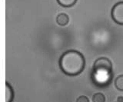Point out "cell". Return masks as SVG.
Listing matches in <instances>:
<instances>
[{
    "label": "cell",
    "mask_w": 123,
    "mask_h": 102,
    "mask_svg": "<svg viewBox=\"0 0 123 102\" xmlns=\"http://www.w3.org/2000/svg\"><path fill=\"white\" fill-rule=\"evenodd\" d=\"M14 98V91L9 83H6V102H12Z\"/></svg>",
    "instance_id": "obj_4"
},
{
    "label": "cell",
    "mask_w": 123,
    "mask_h": 102,
    "mask_svg": "<svg viewBox=\"0 0 123 102\" xmlns=\"http://www.w3.org/2000/svg\"><path fill=\"white\" fill-rule=\"evenodd\" d=\"M57 2L60 6L68 8V7L74 6L76 3L77 0H57Z\"/></svg>",
    "instance_id": "obj_6"
},
{
    "label": "cell",
    "mask_w": 123,
    "mask_h": 102,
    "mask_svg": "<svg viewBox=\"0 0 123 102\" xmlns=\"http://www.w3.org/2000/svg\"><path fill=\"white\" fill-rule=\"evenodd\" d=\"M59 66L63 72L69 76H75L81 74L86 67V59L78 51H65L61 56Z\"/></svg>",
    "instance_id": "obj_1"
},
{
    "label": "cell",
    "mask_w": 123,
    "mask_h": 102,
    "mask_svg": "<svg viewBox=\"0 0 123 102\" xmlns=\"http://www.w3.org/2000/svg\"><path fill=\"white\" fill-rule=\"evenodd\" d=\"M94 75L96 78H99L100 80L102 79L111 78V75L112 72V65L111 61L107 58H99L94 63L93 65Z\"/></svg>",
    "instance_id": "obj_2"
},
{
    "label": "cell",
    "mask_w": 123,
    "mask_h": 102,
    "mask_svg": "<svg viewBox=\"0 0 123 102\" xmlns=\"http://www.w3.org/2000/svg\"><path fill=\"white\" fill-rule=\"evenodd\" d=\"M76 102H89V100H88V98L86 96L82 95L77 98Z\"/></svg>",
    "instance_id": "obj_9"
},
{
    "label": "cell",
    "mask_w": 123,
    "mask_h": 102,
    "mask_svg": "<svg viewBox=\"0 0 123 102\" xmlns=\"http://www.w3.org/2000/svg\"><path fill=\"white\" fill-rule=\"evenodd\" d=\"M117 101L118 102H123V97H118L117 98Z\"/></svg>",
    "instance_id": "obj_10"
},
{
    "label": "cell",
    "mask_w": 123,
    "mask_h": 102,
    "mask_svg": "<svg viewBox=\"0 0 123 102\" xmlns=\"http://www.w3.org/2000/svg\"><path fill=\"white\" fill-rule=\"evenodd\" d=\"M115 86L118 90L123 91V74L119 75L115 80Z\"/></svg>",
    "instance_id": "obj_7"
},
{
    "label": "cell",
    "mask_w": 123,
    "mask_h": 102,
    "mask_svg": "<svg viewBox=\"0 0 123 102\" xmlns=\"http://www.w3.org/2000/svg\"><path fill=\"white\" fill-rule=\"evenodd\" d=\"M93 102H105V96L102 93H96L92 96Z\"/></svg>",
    "instance_id": "obj_8"
},
{
    "label": "cell",
    "mask_w": 123,
    "mask_h": 102,
    "mask_svg": "<svg viewBox=\"0 0 123 102\" xmlns=\"http://www.w3.org/2000/svg\"><path fill=\"white\" fill-rule=\"evenodd\" d=\"M69 22V18L66 14L61 13L56 18V22L61 26L66 25Z\"/></svg>",
    "instance_id": "obj_5"
},
{
    "label": "cell",
    "mask_w": 123,
    "mask_h": 102,
    "mask_svg": "<svg viewBox=\"0 0 123 102\" xmlns=\"http://www.w3.org/2000/svg\"><path fill=\"white\" fill-rule=\"evenodd\" d=\"M111 18L115 22L123 25V2H118L111 9Z\"/></svg>",
    "instance_id": "obj_3"
}]
</instances>
